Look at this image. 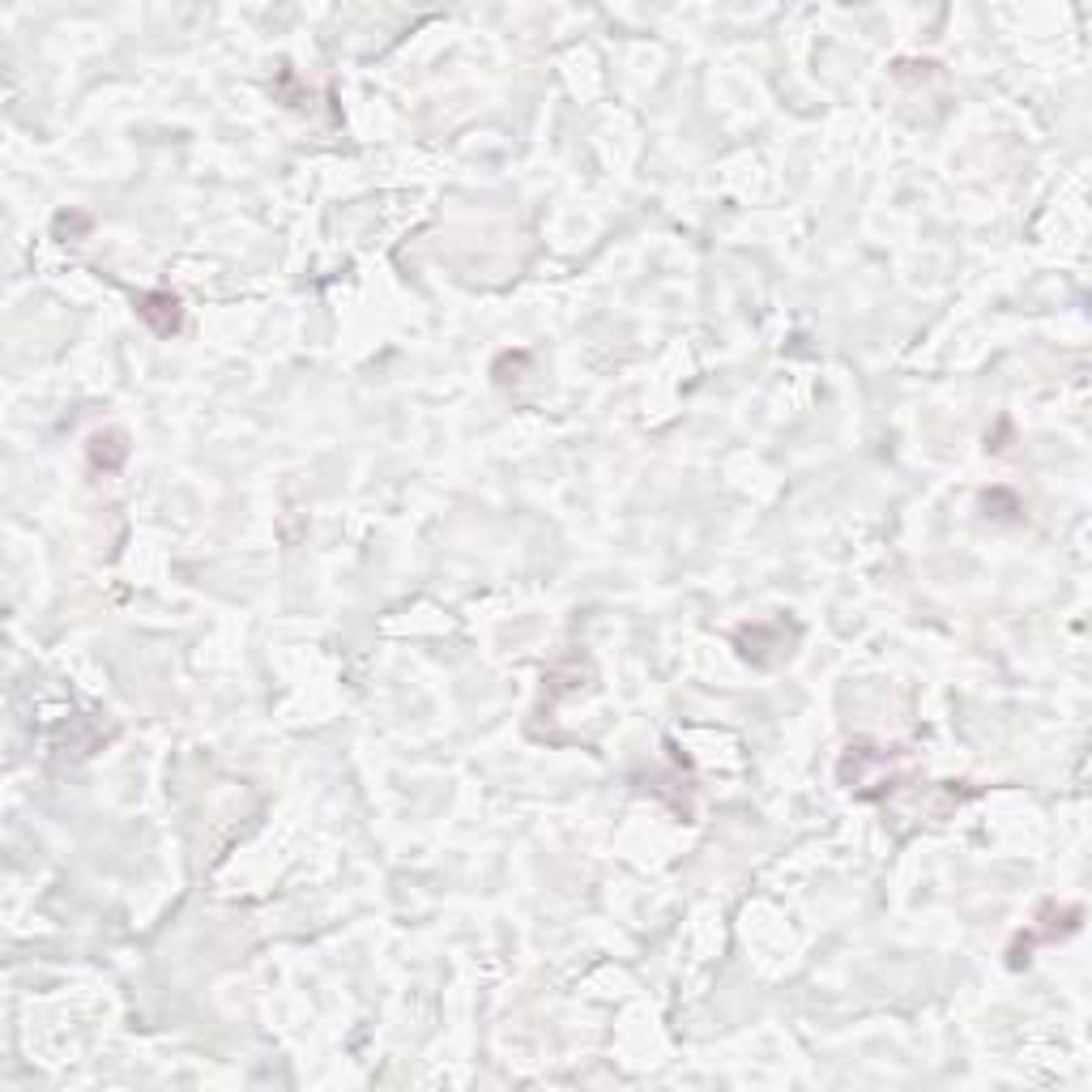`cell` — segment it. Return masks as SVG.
Listing matches in <instances>:
<instances>
[{
    "label": "cell",
    "instance_id": "7a4b0ae2",
    "mask_svg": "<svg viewBox=\"0 0 1092 1092\" xmlns=\"http://www.w3.org/2000/svg\"><path fill=\"white\" fill-rule=\"evenodd\" d=\"M141 321L154 325V334H176L180 329V299L167 294V290H154V294H141Z\"/></svg>",
    "mask_w": 1092,
    "mask_h": 1092
},
{
    "label": "cell",
    "instance_id": "6da1fadb",
    "mask_svg": "<svg viewBox=\"0 0 1092 1092\" xmlns=\"http://www.w3.org/2000/svg\"><path fill=\"white\" fill-rule=\"evenodd\" d=\"M86 457H90L94 470L115 475L124 465V457H128V435L124 431H94L90 444H86Z\"/></svg>",
    "mask_w": 1092,
    "mask_h": 1092
}]
</instances>
